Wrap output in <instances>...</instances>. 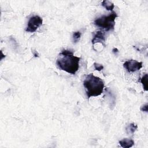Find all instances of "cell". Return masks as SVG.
<instances>
[{"mask_svg": "<svg viewBox=\"0 0 148 148\" xmlns=\"http://www.w3.org/2000/svg\"><path fill=\"white\" fill-rule=\"evenodd\" d=\"M80 58L75 56L73 52L69 50H63L57 60L58 68L68 73L75 75L79 68Z\"/></svg>", "mask_w": 148, "mask_h": 148, "instance_id": "obj_1", "label": "cell"}, {"mask_svg": "<svg viewBox=\"0 0 148 148\" xmlns=\"http://www.w3.org/2000/svg\"><path fill=\"white\" fill-rule=\"evenodd\" d=\"M83 86L86 89L87 98H90L91 97L100 95L103 92L105 84L102 79L90 73L86 76Z\"/></svg>", "mask_w": 148, "mask_h": 148, "instance_id": "obj_2", "label": "cell"}, {"mask_svg": "<svg viewBox=\"0 0 148 148\" xmlns=\"http://www.w3.org/2000/svg\"><path fill=\"white\" fill-rule=\"evenodd\" d=\"M117 17V13L114 12H112L108 16H102L96 18L94 23L95 25L106 31L113 30L115 26V20Z\"/></svg>", "mask_w": 148, "mask_h": 148, "instance_id": "obj_3", "label": "cell"}, {"mask_svg": "<svg viewBox=\"0 0 148 148\" xmlns=\"http://www.w3.org/2000/svg\"><path fill=\"white\" fill-rule=\"evenodd\" d=\"M43 19L39 16H34L30 17L27 27L25 29L26 32H34L37 29L42 25Z\"/></svg>", "mask_w": 148, "mask_h": 148, "instance_id": "obj_4", "label": "cell"}, {"mask_svg": "<svg viewBox=\"0 0 148 148\" xmlns=\"http://www.w3.org/2000/svg\"><path fill=\"white\" fill-rule=\"evenodd\" d=\"M123 66L128 72H134L142 68V62L135 60H130L125 61Z\"/></svg>", "mask_w": 148, "mask_h": 148, "instance_id": "obj_5", "label": "cell"}, {"mask_svg": "<svg viewBox=\"0 0 148 148\" xmlns=\"http://www.w3.org/2000/svg\"><path fill=\"white\" fill-rule=\"evenodd\" d=\"M105 32L102 31H98L95 34L93 39H92V43L94 45L96 43H101L102 45H105Z\"/></svg>", "mask_w": 148, "mask_h": 148, "instance_id": "obj_6", "label": "cell"}, {"mask_svg": "<svg viewBox=\"0 0 148 148\" xmlns=\"http://www.w3.org/2000/svg\"><path fill=\"white\" fill-rule=\"evenodd\" d=\"M119 144L123 148H129L133 146L134 145V142L131 139L124 138L119 141Z\"/></svg>", "mask_w": 148, "mask_h": 148, "instance_id": "obj_7", "label": "cell"}, {"mask_svg": "<svg viewBox=\"0 0 148 148\" xmlns=\"http://www.w3.org/2000/svg\"><path fill=\"white\" fill-rule=\"evenodd\" d=\"M101 4H102V6H103L107 10L112 11L113 8H114V4L111 1H107V0L103 1L102 2Z\"/></svg>", "mask_w": 148, "mask_h": 148, "instance_id": "obj_8", "label": "cell"}, {"mask_svg": "<svg viewBox=\"0 0 148 148\" xmlns=\"http://www.w3.org/2000/svg\"><path fill=\"white\" fill-rule=\"evenodd\" d=\"M138 126L136 124L134 123H131L126 127V132L128 134H132L135 132Z\"/></svg>", "mask_w": 148, "mask_h": 148, "instance_id": "obj_9", "label": "cell"}, {"mask_svg": "<svg viewBox=\"0 0 148 148\" xmlns=\"http://www.w3.org/2000/svg\"><path fill=\"white\" fill-rule=\"evenodd\" d=\"M147 74H145L140 80L141 83L143 85V87L145 91L148 90V87H147Z\"/></svg>", "mask_w": 148, "mask_h": 148, "instance_id": "obj_10", "label": "cell"}, {"mask_svg": "<svg viewBox=\"0 0 148 148\" xmlns=\"http://www.w3.org/2000/svg\"><path fill=\"white\" fill-rule=\"evenodd\" d=\"M81 38V32L80 31L74 32L73 34V39L74 43H77L79 41Z\"/></svg>", "mask_w": 148, "mask_h": 148, "instance_id": "obj_11", "label": "cell"}, {"mask_svg": "<svg viewBox=\"0 0 148 148\" xmlns=\"http://www.w3.org/2000/svg\"><path fill=\"white\" fill-rule=\"evenodd\" d=\"M94 67L95 70H97L98 71H100L103 69V66L102 65L96 63V62L94 63Z\"/></svg>", "mask_w": 148, "mask_h": 148, "instance_id": "obj_12", "label": "cell"}, {"mask_svg": "<svg viewBox=\"0 0 148 148\" xmlns=\"http://www.w3.org/2000/svg\"><path fill=\"white\" fill-rule=\"evenodd\" d=\"M140 110L142 111V112H148V105H147V103H146L145 105H142L140 107Z\"/></svg>", "mask_w": 148, "mask_h": 148, "instance_id": "obj_13", "label": "cell"}, {"mask_svg": "<svg viewBox=\"0 0 148 148\" xmlns=\"http://www.w3.org/2000/svg\"><path fill=\"white\" fill-rule=\"evenodd\" d=\"M112 51H113V52L114 54H116V53H117L119 52V50H118V49H117V48H114Z\"/></svg>", "mask_w": 148, "mask_h": 148, "instance_id": "obj_14", "label": "cell"}]
</instances>
